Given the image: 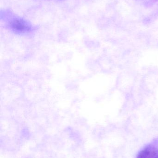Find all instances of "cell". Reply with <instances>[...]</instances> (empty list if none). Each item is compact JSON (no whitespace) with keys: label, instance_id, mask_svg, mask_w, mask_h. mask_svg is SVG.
Returning <instances> with one entry per match:
<instances>
[{"label":"cell","instance_id":"obj_2","mask_svg":"<svg viewBox=\"0 0 158 158\" xmlns=\"http://www.w3.org/2000/svg\"><path fill=\"white\" fill-rule=\"evenodd\" d=\"M137 158H158V148L153 145H149L142 149Z\"/></svg>","mask_w":158,"mask_h":158},{"label":"cell","instance_id":"obj_1","mask_svg":"<svg viewBox=\"0 0 158 158\" xmlns=\"http://www.w3.org/2000/svg\"><path fill=\"white\" fill-rule=\"evenodd\" d=\"M9 26L12 30L17 33H27L31 30L30 25L21 19L16 18L13 19L10 22Z\"/></svg>","mask_w":158,"mask_h":158}]
</instances>
